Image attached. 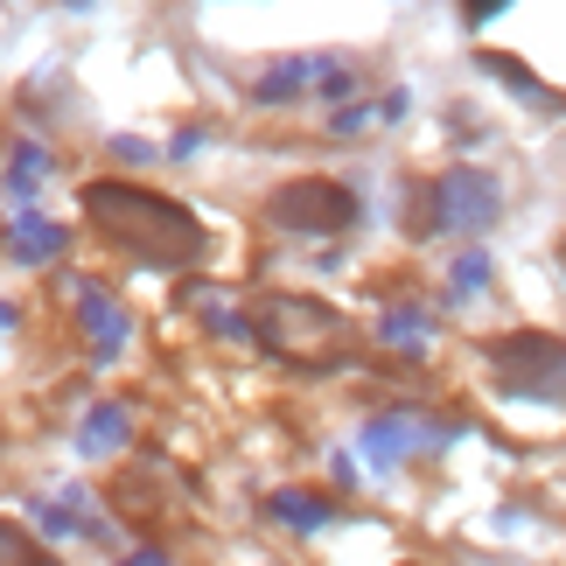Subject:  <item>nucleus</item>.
Returning <instances> with one entry per match:
<instances>
[{"label": "nucleus", "mask_w": 566, "mask_h": 566, "mask_svg": "<svg viewBox=\"0 0 566 566\" xmlns=\"http://www.w3.org/2000/svg\"><path fill=\"white\" fill-rule=\"evenodd\" d=\"M84 217H92L113 245L147 259V266H196V259L210 252L203 224H196L176 196H155L140 182H84Z\"/></svg>", "instance_id": "obj_1"}, {"label": "nucleus", "mask_w": 566, "mask_h": 566, "mask_svg": "<svg viewBox=\"0 0 566 566\" xmlns=\"http://www.w3.org/2000/svg\"><path fill=\"white\" fill-rule=\"evenodd\" d=\"M266 224L273 231H294V238H336L357 224V196L329 182V176H301V182H280L266 196Z\"/></svg>", "instance_id": "obj_2"}, {"label": "nucleus", "mask_w": 566, "mask_h": 566, "mask_svg": "<svg viewBox=\"0 0 566 566\" xmlns=\"http://www.w3.org/2000/svg\"><path fill=\"white\" fill-rule=\"evenodd\" d=\"M490 364L517 399H566V343L546 329H511L490 343Z\"/></svg>", "instance_id": "obj_3"}, {"label": "nucleus", "mask_w": 566, "mask_h": 566, "mask_svg": "<svg viewBox=\"0 0 566 566\" xmlns=\"http://www.w3.org/2000/svg\"><path fill=\"white\" fill-rule=\"evenodd\" d=\"M259 343H273L280 357H301V364H308L315 350L336 357L343 315L322 308V301H301V294H266V301H259Z\"/></svg>", "instance_id": "obj_4"}, {"label": "nucleus", "mask_w": 566, "mask_h": 566, "mask_svg": "<svg viewBox=\"0 0 566 566\" xmlns=\"http://www.w3.org/2000/svg\"><path fill=\"white\" fill-rule=\"evenodd\" d=\"M420 217H433L427 231H475V224H490V217H496V189H490L483 168H448V176L427 189Z\"/></svg>", "instance_id": "obj_5"}, {"label": "nucleus", "mask_w": 566, "mask_h": 566, "mask_svg": "<svg viewBox=\"0 0 566 566\" xmlns=\"http://www.w3.org/2000/svg\"><path fill=\"white\" fill-rule=\"evenodd\" d=\"M77 308H84V329H92V350H98V357H119V343H126V315L113 308V294L77 287Z\"/></svg>", "instance_id": "obj_6"}, {"label": "nucleus", "mask_w": 566, "mask_h": 566, "mask_svg": "<svg viewBox=\"0 0 566 566\" xmlns=\"http://www.w3.org/2000/svg\"><path fill=\"white\" fill-rule=\"evenodd\" d=\"M475 63H483V71H490V77H504V84H511V92H517V98H532V105H546V113H559V105H566V98L553 92V84H538V77H532V71H525V63H517L511 50H483V56H475Z\"/></svg>", "instance_id": "obj_7"}, {"label": "nucleus", "mask_w": 566, "mask_h": 566, "mask_svg": "<svg viewBox=\"0 0 566 566\" xmlns=\"http://www.w3.org/2000/svg\"><path fill=\"white\" fill-rule=\"evenodd\" d=\"M8 245H14V259H29V266L35 259H56L63 252V224H50V217H21Z\"/></svg>", "instance_id": "obj_8"}, {"label": "nucleus", "mask_w": 566, "mask_h": 566, "mask_svg": "<svg viewBox=\"0 0 566 566\" xmlns=\"http://www.w3.org/2000/svg\"><path fill=\"white\" fill-rule=\"evenodd\" d=\"M126 433H134V420H126V406H98L92 420H84V454H113Z\"/></svg>", "instance_id": "obj_9"}, {"label": "nucleus", "mask_w": 566, "mask_h": 566, "mask_svg": "<svg viewBox=\"0 0 566 566\" xmlns=\"http://www.w3.org/2000/svg\"><path fill=\"white\" fill-rule=\"evenodd\" d=\"M308 77H322V56H294V63H280V71L259 77V98H287V92H301Z\"/></svg>", "instance_id": "obj_10"}, {"label": "nucleus", "mask_w": 566, "mask_h": 566, "mask_svg": "<svg viewBox=\"0 0 566 566\" xmlns=\"http://www.w3.org/2000/svg\"><path fill=\"white\" fill-rule=\"evenodd\" d=\"M0 566H63V559H50L21 525H8V517H0Z\"/></svg>", "instance_id": "obj_11"}, {"label": "nucleus", "mask_w": 566, "mask_h": 566, "mask_svg": "<svg viewBox=\"0 0 566 566\" xmlns=\"http://www.w3.org/2000/svg\"><path fill=\"white\" fill-rule=\"evenodd\" d=\"M273 517H287V525H322V517H329V504H322V496H308V490H280L273 496Z\"/></svg>", "instance_id": "obj_12"}, {"label": "nucleus", "mask_w": 566, "mask_h": 566, "mask_svg": "<svg viewBox=\"0 0 566 566\" xmlns=\"http://www.w3.org/2000/svg\"><path fill=\"white\" fill-rule=\"evenodd\" d=\"M42 176H50V155H42V147H14V168H8V182H14V189H35Z\"/></svg>", "instance_id": "obj_13"}, {"label": "nucleus", "mask_w": 566, "mask_h": 566, "mask_svg": "<svg viewBox=\"0 0 566 566\" xmlns=\"http://www.w3.org/2000/svg\"><path fill=\"white\" fill-rule=\"evenodd\" d=\"M385 336H391V343H406V350H412V343L427 336V322L412 315V308H399V315H385Z\"/></svg>", "instance_id": "obj_14"}, {"label": "nucleus", "mask_w": 566, "mask_h": 566, "mask_svg": "<svg viewBox=\"0 0 566 566\" xmlns=\"http://www.w3.org/2000/svg\"><path fill=\"white\" fill-rule=\"evenodd\" d=\"M483 280H490V259H462V266H454V294H475V287H483Z\"/></svg>", "instance_id": "obj_15"}, {"label": "nucleus", "mask_w": 566, "mask_h": 566, "mask_svg": "<svg viewBox=\"0 0 566 566\" xmlns=\"http://www.w3.org/2000/svg\"><path fill=\"white\" fill-rule=\"evenodd\" d=\"M462 8H469V21H490V14H504L511 0H462Z\"/></svg>", "instance_id": "obj_16"}, {"label": "nucleus", "mask_w": 566, "mask_h": 566, "mask_svg": "<svg viewBox=\"0 0 566 566\" xmlns=\"http://www.w3.org/2000/svg\"><path fill=\"white\" fill-rule=\"evenodd\" d=\"M119 566H168V553H155V546H140V553H126Z\"/></svg>", "instance_id": "obj_17"}]
</instances>
